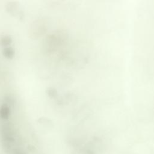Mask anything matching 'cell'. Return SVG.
I'll list each match as a JSON object with an SVG mask.
<instances>
[{
  "instance_id": "obj_1",
  "label": "cell",
  "mask_w": 154,
  "mask_h": 154,
  "mask_svg": "<svg viewBox=\"0 0 154 154\" xmlns=\"http://www.w3.org/2000/svg\"><path fill=\"white\" fill-rule=\"evenodd\" d=\"M72 154H94V152L90 148L87 147H78L75 149Z\"/></svg>"
},
{
  "instance_id": "obj_2",
  "label": "cell",
  "mask_w": 154,
  "mask_h": 154,
  "mask_svg": "<svg viewBox=\"0 0 154 154\" xmlns=\"http://www.w3.org/2000/svg\"><path fill=\"white\" fill-rule=\"evenodd\" d=\"M12 154H25L24 152L20 150H16L15 152H14Z\"/></svg>"
}]
</instances>
